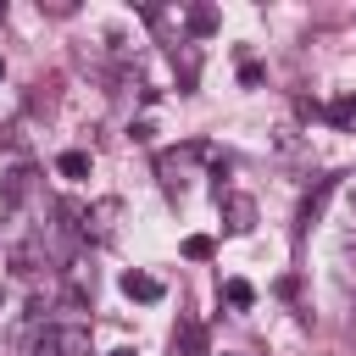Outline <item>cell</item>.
<instances>
[{
    "label": "cell",
    "instance_id": "cell-1",
    "mask_svg": "<svg viewBox=\"0 0 356 356\" xmlns=\"http://www.w3.org/2000/svg\"><path fill=\"white\" fill-rule=\"evenodd\" d=\"M200 161H211V145H206V139H184V145H172V150H156V184L178 200V195L200 178Z\"/></svg>",
    "mask_w": 356,
    "mask_h": 356
},
{
    "label": "cell",
    "instance_id": "cell-2",
    "mask_svg": "<svg viewBox=\"0 0 356 356\" xmlns=\"http://www.w3.org/2000/svg\"><path fill=\"white\" fill-rule=\"evenodd\" d=\"M117 217H122V200H117V195H106V200H95V206H83V222H78V239H83V245H106V239L117 234Z\"/></svg>",
    "mask_w": 356,
    "mask_h": 356
},
{
    "label": "cell",
    "instance_id": "cell-3",
    "mask_svg": "<svg viewBox=\"0 0 356 356\" xmlns=\"http://www.w3.org/2000/svg\"><path fill=\"white\" fill-rule=\"evenodd\" d=\"M217 206H222V228H228V234H250V228H256V200H250V195L222 189Z\"/></svg>",
    "mask_w": 356,
    "mask_h": 356
},
{
    "label": "cell",
    "instance_id": "cell-4",
    "mask_svg": "<svg viewBox=\"0 0 356 356\" xmlns=\"http://www.w3.org/2000/svg\"><path fill=\"white\" fill-rule=\"evenodd\" d=\"M334 184H339V178H317V189H312V195L300 200V211H295V239H306V234H312V222L323 217V206H328Z\"/></svg>",
    "mask_w": 356,
    "mask_h": 356
},
{
    "label": "cell",
    "instance_id": "cell-5",
    "mask_svg": "<svg viewBox=\"0 0 356 356\" xmlns=\"http://www.w3.org/2000/svg\"><path fill=\"white\" fill-rule=\"evenodd\" d=\"M172 356H206V328L195 317H178L172 328Z\"/></svg>",
    "mask_w": 356,
    "mask_h": 356
},
{
    "label": "cell",
    "instance_id": "cell-6",
    "mask_svg": "<svg viewBox=\"0 0 356 356\" xmlns=\"http://www.w3.org/2000/svg\"><path fill=\"white\" fill-rule=\"evenodd\" d=\"M172 67H178V89L189 95V89H195V78H200V50H195L189 39H178V44H172Z\"/></svg>",
    "mask_w": 356,
    "mask_h": 356
},
{
    "label": "cell",
    "instance_id": "cell-7",
    "mask_svg": "<svg viewBox=\"0 0 356 356\" xmlns=\"http://www.w3.org/2000/svg\"><path fill=\"white\" fill-rule=\"evenodd\" d=\"M122 295H128V300H145V306H156V300H161V278H150V273L128 267V273H122Z\"/></svg>",
    "mask_w": 356,
    "mask_h": 356
},
{
    "label": "cell",
    "instance_id": "cell-8",
    "mask_svg": "<svg viewBox=\"0 0 356 356\" xmlns=\"http://www.w3.org/2000/svg\"><path fill=\"white\" fill-rule=\"evenodd\" d=\"M50 334H56L61 356H95V339H89V328H83V323H61V328H50Z\"/></svg>",
    "mask_w": 356,
    "mask_h": 356
},
{
    "label": "cell",
    "instance_id": "cell-9",
    "mask_svg": "<svg viewBox=\"0 0 356 356\" xmlns=\"http://www.w3.org/2000/svg\"><path fill=\"white\" fill-rule=\"evenodd\" d=\"M334 278H339L345 300H356V245H350V239H345V245H339V256H334Z\"/></svg>",
    "mask_w": 356,
    "mask_h": 356
},
{
    "label": "cell",
    "instance_id": "cell-10",
    "mask_svg": "<svg viewBox=\"0 0 356 356\" xmlns=\"http://www.w3.org/2000/svg\"><path fill=\"white\" fill-rule=\"evenodd\" d=\"M28 189H33V167H11L6 184H0V200H6V206H22Z\"/></svg>",
    "mask_w": 356,
    "mask_h": 356
},
{
    "label": "cell",
    "instance_id": "cell-11",
    "mask_svg": "<svg viewBox=\"0 0 356 356\" xmlns=\"http://www.w3.org/2000/svg\"><path fill=\"white\" fill-rule=\"evenodd\" d=\"M184 28H189L195 39H211V33H217V11H211V6H189V11H184Z\"/></svg>",
    "mask_w": 356,
    "mask_h": 356
},
{
    "label": "cell",
    "instance_id": "cell-12",
    "mask_svg": "<svg viewBox=\"0 0 356 356\" xmlns=\"http://www.w3.org/2000/svg\"><path fill=\"white\" fill-rule=\"evenodd\" d=\"M56 172L61 178H89V150H61L56 156Z\"/></svg>",
    "mask_w": 356,
    "mask_h": 356
},
{
    "label": "cell",
    "instance_id": "cell-13",
    "mask_svg": "<svg viewBox=\"0 0 356 356\" xmlns=\"http://www.w3.org/2000/svg\"><path fill=\"white\" fill-rule=\"evenodd\" d=\"M323 117H328L334 128H350V122H356V95H339V100H328V106H323Z\"/></svg>",
    "mask_w": 356,
    "mask_h": 356
},
{
    "label": "cell",
    "instance_id": "cell-14",
    "mask_svg": "<svg viewBox=\"0 0 356 356\" xmlns=\"http://www.w3.org/2000/svg\"><path fill=\"white\" fill-rule=\"evenodd\" d=\"M222 300H228V306H234V312H245V306H250V300H256V289H250V284H245V278H222Z\"/></svg>",
    "mask_w": 356,
    "mask_h": 356
},
{
    "label": "cell",
    "instance_id": "cell-15",
    "mask_svg": "<svg viewBox=\"0 0 356 356\" xmlns=\"http://www.w3.org/2000/svg\"><path fill=\"white\" fill-rule=\"evenodd\" d=\"M184 256H189V261H206V256H211V239H206V234H189V239H184Z\"/></svg>",
    "mask_w": 356,
    "mask_h": 356
},
{
    "label": "cell",
    "instance_id": "cell-16",
    "mask_svg": "<svg viewBox=\"0 0 356 356\" xmlns=\"http://www.w3.org/2000/svg\"><path fill=\"white\" fill-rule=\"evenodd\" d=\"M239 83H245V89H256V83H261V67H256V61H245V67H239Z\"/></svg>",
    "mask_w": 356,
    "mask_h": 356
},
{
    "label": "cell",
    "instance_id": "cell-17",
    "mask_svg": "<svg viewBox=\"0 0 356 356\" xmlns=\"http://www.w3.org/2000/svg\"><path fill=\"white\" fill-rule=\"evenodd\" d=\"M33 356H61V345H56V334H50V328H44V339H39V350H33Z\"/></svg>",
    "mask_w": 356,
    "mask_h": 356
},
{
    "label": "cell",
    "instance_id": "cell-18",
    "mask_svg": "<svg viewBox=\"0 0 356 356\" xmlns=\"http://www.w3.org/2000/svg\"><path fill=\"white\" fill-rule=\"evenodd\" d=\"M111 356H139V350H134V345H122V350H111Z\"/></svg>",
    "mask_w": 356,
    "mask_h": 356
},
{
    "label": "cell",
    "instance_id": "cell-19",
    "mask_svg": "<svg viewBox=\"0 0 356 356\" xmlns=\"http://www.w3.org/2000/svg\"><path fill=\"white\" fill-rule=\"evenodd\" d=\"M0 306H6V289H0Z\"/></svg>",
    "mask_w": 356,
    "mask_h": 356
},
{
    "label": "cell",
    "instance_id": "cell-20",
    "mask_svg": "<svg viewBox=\"0 0 356 356\" xmlns=\"http://www.w3.org/2000/svg\"><path fill=\"white\" fill-rule=\"evenodd\" d=\"M0 78H6V61H0Z\"/></svg>",
    "mask_w": 356,
    "mask_h": 356
},
{
    "label": "cell",
    "instance_id": "cell-21",
    "mask_svg": "<svg viewBox=\"0 0 356 356\" xmlns=\"http://www.w3.org/2000/svg\"><path fill=\"white\" fill-rule=\"evenodd\" d=\"M0 17H6V6H0Z\"/></svg>",
    "mask_w": 356,
    "mask_h": 356
}]
</instances>
